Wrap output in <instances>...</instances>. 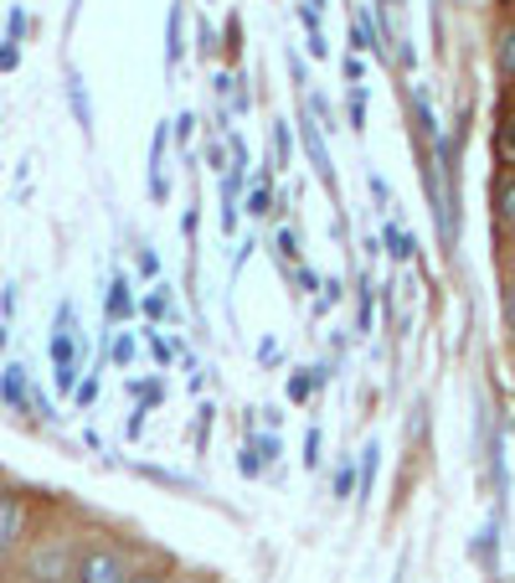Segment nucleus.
Wrapping results in <instances>:
<instances>
[{
	"instance_id": "obj_1",
	"label": "nucleus",
	"mask_w": 515,
	"mask_h": 583,
	"mask_svg": "<svg viewBox=\"0 0 515 583\" xmlns=\"http://www.w3.org/2000/svg\"><path fill=\"white\" fill-rule=\"evenodd\" d=\"M52 367H58V388L73 392L78 388V315L73 305L58 310V330H52Z\"/></svg>"
},
{
	"instance_id": "obj_2",
	"label": "nucleus",
	"mask_w": 515,
	"mask_h": 583,
	"mask_svg": "<svg viewBox=\"0 0 515 583\" xmlns=\"http://www.w3.org/2000/svg\"><path fill=\"white\" fill-rule=\"evenodd\" d=\"M299 135H305V150L309 161H315V171H320L325 186H336V165H330V145H325V130L315 124V104L305 109V120H299Z\"/></svg>"
},
{
	"instance_id": "obj_3",
	"label": "nucleus",
	"mask_w": 515,
	"mask_h": 583,
	"mask_svg": "<svg viewBox=\"0 0 515 583\" xmlns=\"http://www.w3.org/2000/svg\"><path fill=\"white\" fill-rule=\"evenodd\" d=\"M130 573H124V563H119V553H109V548H99V553H89L83 563H78L73 583H124Z\"/></svg>"
},
{
	"instance_id": "obj_4",
	"label": "nucleus",
	"mask_w": 515,
	"mask_h": 583,
	"mask_svg": "<svg viewBox=\"0 0 515 583\" xmlns=\"http://www.w3.org/2000/svg\"><path fill=\"white\" fill-rule=\"evenodd\" d=\"M21 526H27V507H21V495L0 491V558L16 548V538H21Z\"/></svg>"
},
{
	"instance_id": "obj_5",
	"label": "nucleus",
	"mask_w": 515,
	"mask_h": 583,
	"mask_svg": "<svg viewBox=\"0 0 515 583\" xmlns=\"http://www.w3.org/2000/svg\"><path fill=\"white\" fill-rule=\"evenodd\" d=\"M0 398H6V403L16 408V413H27V403H31V382H27V367H6V372H0Z\"/></svg>"
},
{
	"instance_id": "obj_6",
	"label": "nucleus",
	"mask_w": 515,
	"mask_h": 583,
	"mask_svg": "<svg viewBox=\"0 0 515 583\" xmlns=\"http://www.w3.org/2000/svg\"><path fill=\"white\" fill-rule=\"evenodd\" d=\"M470 558H474V563H485V573H490V579L501 573V542H495V526H480V532H474Z\"/></svg>"
},
{
	"instance_id": "obj_7",
	"label": "nucleus",
	"mask_w": 515,
	"mask_h": 583,
	"mask_svg": "<svg viewBox=\"0 0 515 583\" xmlns=\"http://www.w3.org/2000/svg\"><path fill=\"white\" fill-rule=\"evenodd\" d=\"M68 99H73V120L83 124V135H93V104H89V89H83L78 73H68Z\"/></svg>"
},
{
	"instance_id": "obj_8",
	"label": "nucleus",
	"mask_w": 515,
	"mask_h": 583,
	"mask_svg": "<svg viewBox=\"0 0 515 583\" xmlns=\"http://www.w3.org/2000/svg\"><path fill=\"white\" fill-rule=\"evenodd\" d=\"M382 248L398 258V264H408V258L418 254V248H412V233H408L402 223H387V227H382Z\"/></svg>"
},
{
	"instance_id": "obj_9",
	"label": "nucleus",
	"mask_w": 515,
	"mask_h": 583,
	"mask_svg": "<svg viewBox=\"0 0 515 583\" xmlns=\"http://www.w3.org/2000/svg\"><path fill=\"white\" fill-rule=\"evenodd\" d=\"M351 52H382V42H377L367 11H351Z\"/></svg>"
},
{
	"instance_id": "obj_10",
	"label": "nucleus",
	"mask_w": 515,
	"mask_h": 583,
	"mask_svg": "<svg viewBox=\"0 0 515 583\" xmlns=\"http://www.w3.org/2000/svg\"><path fill=\"white\" fill-rule=\"evenodd\" d=\"M62 563H68V548H47V553L37 558V579H42V583H62V579H68Z\"/></svg>"
},
{
	"instance_id": "obj_11",
	"label": "nucleus",
	"mask_w": 515,
	"mask_h": 583,
	"mask_svg": "<svg viewBox=\"0 0 515 583\" xmlns=\"http://www.w3.org/2000/svg\"><path fill=\"white\" fill-rule=\"evenodd\" d=\"M130 310H134L130 279H124V274H114V289H109V305H103V315H109V320H124Z\"/></svg>"
},
{
	"instance_id": "obj_12",
	"label": "nucleus",
	"mask_w": 515,
	"mask_h": 583,
	"mask_svg": "<svg viewBox=\"0 0 515 583\" xmlns=\"http://www.w3.org/2000/svg\"><path fill=\"white\" fill-rule=\"evenodd\" d=\"M377 470H382V444L371 439V444L361 449V495H371V485H377Z\"/></svg>"
},
{
	"instance_id": "obj_13",
	"label": "nucleus",
	"mask_w": 515,
	"mask_h": 583,
	"mask_svg": "<svg viewBox=\"0 0 515 583\" xmlns=\"http://www.w3.org/2000/svg\"><path fill=\"white\" fill-rule=\"evenodd\" d=\"M181 52H186V42H181V6H171V21H165V58H171V68L181 62Z\"/></svg>"
},
{
	"instance_id": "obj_14",
	"label": "nucleus",
	"mask_w": 515,
	"mask_h": 583,
	"mask_svg": "<svg viewBox=\"0 0 515 583\" xmlns=\"http://www.w3.org/2000/svg\"><path fill=\"white\" fill-rule=\"evenodd\" d=\"M320 460H325V434L320 429H309L305 434V470H320Z\"/></svg>"
},
{
	"instance_id": "obj_15",
	"label": "nucleus",
	"mask_w": 515,
	"mask_h": 583,
	"mask_svg": "<svg viewBox=\"0 0 515 583\" xmlns=\"http://www.w3.org/2000/svg\"><path fill=\"white\" fill-rule=\"evenodd\" d=\"M346 109H351V130L361 135V130H367V89H361V83L351 89V104H346Z\"/></svg>"
},
{
	"instance_id": "obj_16",
	"label": "nucleus",
	"mask_w": 515,
	"mask_h": 583,
	"mask_svg": "<svg viewBox=\"0 0 515 583\" xmlns=\"http://www.w3.org/2000/svg\"><path fill=\"white\" fill-rule=\"evenodd\" d=\"M315 388H320V382H315V367H305V372H295V382H289V398H295V403H305Z\"/></svg>"
},
{
	"instance_id": "obj_17",
	"label": "nucleus",
	"mask_w": 515,
	"mask_h": 583,
	"mask_svg": "<svg viewBox=\"0 0 515 583\" xmlns=\"http://www.w3.org/2000/svg\"><path fill=\"white\" fill-rule=\"evenodd\" d=\"M253 449H258V460L264 464H274L284 454V444H279V429H274V434H264V439H253Z\"/></svg>"
},
{
	"instance_id": "obj_18",
	"label": "nucleus",
	"mask_w": 515,
	"mask_h": 583,
	"mask_svg": "<svg viewBox=\"0 0 515 583\" xmlns=\"http://www.w3.org/2000/svg\"><path fill=\"white\" fill-rule=\"evenodd\" d=\"M279 165H289V130L274 124V171H279Z\"/></svg>"
},
{
	"instance_id": "obj_19",
	"label": "nucleus",
	"mask_w": 515,
	"mask_h": 583,
	"mask_svg": "<svg viewBox=\"0 0 515 583\" xmlns=\"http://www.w3.org/2000/svg\"><path fill=\"white\" fill-rule=\"evenodd\" d=\"M325 295L320 299H315V315H325V310H330V305H336V299H340V279H325Z\"/></svg>"
},
{
	"instance_id": "obj_20",
	"label": "nucleus",
	"mask_w": 515,
	"mask_h": 583,
	"mask_svg": "<svg viewBox=\"0 0 515 583\" xmlns=\"http://www.w3.org/2000/svg\"><path fill=\"white\" fill-rule=\"evenodd\" d=\"M361 78H367V62H361V52H346V83H361Z\"/></svg>"
},
{
	"instance_id": "obj_21",
	"label": "nucleus",
	"mask_w": 515,
	"mask_h": 583,
	"mask_svg": "<svg viewBox=\"0 0 515 583\" xmlns=\"http://www.w3.org/2000/svg\"><path fill=\"white\" fill-rule=\"evenodd\" d=\"M222 47H227L233 58H237V52H243V21H237V16H233V21H227V37H222Z\"/></svg>"
},
{
	"instance_id": "obj_22",
	"label": "nucleus",
	"mask_w": 515,
	"mask_h": 583,
	"mask_svg": "<svg viewBox=\"0 0 515 583\" xmlns=\"http://www.w3.org/2000/svg\"><path fill=\"white\" fill-rule=\"evenodd\" d=\"M237 470H243V475H258V470H264V460H258V449H243V454H237Z\"/></svg>"
},
{
	"instance_id": "obj_23",
	"label": "nucleus",
	"mask_w": 515,
	"mask_h": 583,
	"mask_svg": "<svg viewBox=\"0 0 515 583\" xmlns=\"http://www.w3.org/2000/svg\"><path fill=\"white\" fill-rule=\"evenodd\" d=\"M114 361H119V367H130V361H134V336H119V341H114Z\"/></svg>"
},
{
	"instance_id": "obj_24",
	"label": "nucleus",
	"mask_w": 515,
	"mask_h": 583,
	"mask_svg": "<svg viewBox=\"0 0 515 583\" xmlns=\"http://www.w3.org/2000/svg\"><path fill=\"white\" fill-rule=\"evenodd\" d=\"M268 202H274V196H268V186H258V192L248 196V212H258V217H268V212H274V207H268Z\"/></svg>"
},
{
	"instance_id": "obj_25",
	"label": "nucleus",
	"mask_w": 515,
	"mask_h": 583,
	"mask_svg": "<svg viewBox=\"0 0 515 583\" xmlns=\"http://www.w3.org/2000/svg\"><path fill=\"white\" fill-rule=\"evenodd\" d=\"M361 320H356V330H371V289H367V279H361Z\"/></svg>"
},
{
	"instance_id": "obj_26",
	"label": "nucleus",
	"mask_w": 515,
	"mask_h": 583,
	"mask_svg": "<svg viewBox=\"0 0 515 583\" xmlns=\"http://www.w3.org/2000/svg\"><path fill=\"white\" fill-rule=\"evenodd\" d=\"M16 62H21V47L6 42V47H0V73H16Z\"/></svg>"
},
{
	"instance_id": "obj_27",
	"label": "nucleus",
	"mask_w": 515,
	"mask_h": 583,
	"mask_svg": "<svg viewBox=\"0 0 515 583\" xmlns=\"http://www.w3.org/2000/svg\"><path fill=\"white\" fill-rule=\"evenodd\" d=\"M21 31H27V11H11V21H6V42H21Z\"/></svg>"
},
{
	"instance_id": "obj_28",
	"label": "nucleus",
	"mask_w": 515,
	"mask_h": 583,
	"mask_svg": "<svg viewBox=\"0 0 515 583\" xmlns=\"http://www.w3.org/2000/svg\"><path fill=\"white\" fill-rule=\"evenodd\" d=\"M279 254H284V258H295V254H299V238H295V227H279Z\"/></svg>"
},
{
	"instance_id": "obj_29",
	"label": "nucleus",
	"mask_w": 515,
	"mask_h": 583,
	"mask_svg": "<svg viewBox=\"0 0 515 583\" xmlns=\"http://www.w3.org/2000/svg\"><path fill=\"white\" fill-rule=\"evenodd\" d=\"M140 274H145V279H155V274H161V254H155V248H145V254H140Z\"/></svg>"
},
{
	"instance_id": "obj_30",
	"label": "nucleus",
	"mask_w": 515,
	"mask_h": 583,
	"mask_svg": "<svg viewBox=\"0 0 515 583\" xmlns=\"http://www.w3.org/2000/svg\"><path fill=\"white\" fill-rule=\"evenodd\" d=\"M501 68L515 78V31H511V37H505V42H501Z\"/></svg>"
},
{
	"instance_id": "obj_31",
	"label": "nucleus",
	"mask_w": 515,
	"mask_h": 583,
	"mask_svg": "<svg viewBox=\"0 0 515 583\" xmlns=\"http://www.w3.org/2000/svg\"><path fill=\"white\" fill-rule=\"evenodd\" d=\"M176 135L186 140V145H192V135H196V114H192V109H186V114L176 120Z\"/></svg>"
},
{
	"instance_id": "obj_32",
	"label": "nucleus",
	"mask_w": 515,
	"mask_h": 583,
	"mask_svg": "<svg viewBox=\"0 0 515 583\" xmlns=\"http://www.w3.org/2000/svg\"><path fill=\"white\" fill-rule=\"evenodd\" d=\"M93 398H99V377H89V382H78V403L89 408Z\"/></svg>"
},
{
	"instance_id": "obj_33",
	"label": "nucleus",
	"mask_w": 515,
	"mask_h": 583,
	"mask_svg": "<svg viewBox=\"0 0 515 583\" xmlns=\"http://www.w3.org/2000/svg\"><path fill=\"white\" fill-rule=\"evenodd\" d=\"M258 361H264V367H274V361H279V341H274V336L258 346Z\"/></svg>"
},
{
	"instance_id": "obj_34",
	"label": "nucleus",
	"mask_w": 515,
	"mask_h": 583,
	"mask_svg": "<svg viewBox=\"0 0 515 583\" xmlns=\"http://www.w3.org/2000/svg\"><path fill=\"white\" fill-rule=\"evenodd\" d=\"M309 52H315V58H330V42H325L320 31H309Z\"/></svg>"
},
{
	"instance_id": "obj_35",
	"label": "nucleus",
	"mask_w": 515,
	"mask_h": 583,
	"mask_svg": "<svg viewBox=\"0 0 515 583\" xmlns=\"http://www.w3.org/2000/svg\"><path fill=\"white\" fill-rule=\"evenodd\" d=\"M145 315H150V320H161V315H165V295H150L145 299Z\"/></svg>"
},
{
	"instance_id": "obj_36",
	"label": "nucleus",
	"mask_w": 515,
	"mask_h": 583,
	"mask_svg": "<svg viewBox=\"0 0 515 583\" xmlns=\"http://www.w3.org/2000/svg\"><path fill=\"white\" fill-rule=\"evenodd\" d=\"M501 207H505V217H511V223H515V181H511V186H505V192H501Z\"/></svg>"
},
{
	"instance_id": "obj_37",
	"label": "nucleus",
	"mask_w": 515,
	"mask_h": 583,
	"mask_svg": "<svg viewBox=\"0 0 515 583\" xmlns=\"http://www.w3.org/2000/svg\"><path fill=\"white\" fill-rule=\"evenodd\" d=\"M0 310H6V315H16V285H6V289H0Z\"/></svg>"
},
{
	"instance_id": "obj_38",
	"label": "nucleus",
	"mask_w": 515,
	"mask_h": 583,
	"mask_svg": "<svg viewBox=\"0 0 515 583\" xmlns=\"http://www.w3.org/2000/svg\"><path fill=\"white\" fill-rule=\"evenodd\" d=\"M505 320H511V330H515V289L505 295Z\"/></svg>"
},
{
	"instance_id": "obj_39",
	"label": "nucleus",
	"mask_w": 515,
	"mask_h": 583,
	"mask_svg": "<svg viewBox=\"0 0 515 583\" xmlns=\"http://www.w3.org/2000/svg\"><path fill=\"white\" fill-rule=\"evenodd\" d=\"M505 150H511V155H515V120L505 124Z\"/></svg>"
},
{
	"instance_id": "obj_40",
	"label": "nucleus",
	"mask_w": 515,
	"mask_h": 583,
	"mask_svg": "<svg viewBox=\"0 0 515 583\" xmlns=\"http://www.w3.org/2000/svg\"><path fill=\"white\" fill-rule=\"evenodd\" d=\"M124 583H161L155 573H140V579H124Z\"/></svg>"
},
{
	"instance_id": "obj_41",
	"label": "nucleus",
	"mask_w": 515,
	"mask_h": 583,
	"mask_svg": "<svg viewBox=\"0 0 515 583\" xmlns=\"http://www.w3.org/2000/svg\"><path fill=\"white\" fill-rule=\"evenodd\" d=\"M0 351H6V326H0Z\"/></svg>"
},
{
	"instance_id": "obj_42",
	"label": "nucleus",
	"mask_w": 515,
	"mask_h": 583,
	"mask_svg": "<svg viewBox=\"0 0 515 583\" xmlns=\"http://www.w3.org/2000/svg\"><path fill=\"white\" fill-rule=\"evenodd\" d=\"M392 583H402V579H392Z\"/></svg>"
},
{
	"instance_id": "obj_43",
	"label": "nucleus",
	"mask_w": 515,
	"mask_h": 583,
	"mask_svg": "<svg viewBox=\"0 0 515 583\" xmlns=\"http://www.w3.org/2000/svg\"><path fill=\"white\" fill-rule=\"evenodd\" d=\"M387 6H392V0H387Z\"/></svg>"
}]
</instances>
